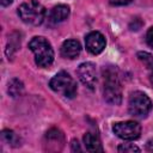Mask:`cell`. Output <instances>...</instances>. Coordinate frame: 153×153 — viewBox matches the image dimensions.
Listing matches in <instances>:
<instances>
[{"mask_svg":"<svg viewBox=\"0 0 153 153\" xmlns=\"http://www.w3.org/2000/svg\"><path fill=\"white\" fill-rule=\"evenodd\" d=\"M19 47H20V35L18 32H13L12 35L8 36V42L6 48V55L8 56V59L16 54Z\"/></svg>","mask_w":153,"mask_h":153,"instance_id":"4fadbf2b","label":"cell"},{"mask_svg":"<svg viewBox=\"0 0 153 153\" xmlns=\"http://www.w3.org/2000/svg\"><path fill=\"white\" fill-rule=\"evenodd\" d=\"M104 73V99L110 103L118 105L122 100V92H121V84L118 80L117 69L114 66H109L106 69L103 71Z\"/></svg>","mask_w":153,"mask_h":153,"instance_id":"6da1fadb","label":"cell"},{"mask_svg":"<svg viewBox=\"0 0 153 153\" xmlns=\"http://www.w3.org/2000/svg\"><path fill=\"white\" fill-rule=\"evenodd\" d=\"M23 90H24V85H23V82H22L19 79H12V80L8 82L7 92H8L10 96L17 97V96L22 94Z\"/></svg>","mask_w":153,"mask_h":153,"instance_id":"5bb4252c","label":"cell"},{"mask_svg":"<svg viewBox=\"0 0 153 153\" xmlns=\"http://www.w3.org/2000/svg\"><path fill=\"white\" fill-rule=\"evenodd\" d=\"M18 14L24 23L30 25H39L44 20L45 8L38 1L29 0L19 6Z\"/></svg>","mask_w":153,"mask_h":153,"instance_id":"3957f363","label":"cell"},{"mask_svg":"<svg viewBox=\"0 0 153 153\" xmlns=\"http://www.w3.org/2000/svg\"><path fill=\"white\" fill-rule=\"evenodd\" d=\"M45 140H47V142L49 143L48 149H53V146H55V151H56V149L59 151V149H61V148L57 147V145H59V143L63 145V134H62L59 129L53 128V129H50V130L47 131V134H45Z\"/></svg>","mask_w":153,"mask_h":153,"instance_id":"8fae6325","label":"cell"},{"mask_svg":"<svg viewBox=\"0 0 153 153\" xmlns=\"http://www.w3.org/2000/svg\"><path fill=\"white\" fill-rule=\"evenodd\" d=\"M68 16H69V7L67 5H57L51 10L49 18L53 23H60L67 19Z\"/></svg>","mask_w":153,"mask_h":153,"instance_id":"7c38bea8","label":"cell"},{"mask_svg":"<svg viewBox=\"0 0 153 153\" xmlns=\"http://www.w3.org/2000/svg\"><path fill=\"white\" fill-rule=\"evenodd\" d=\"M137 59H139L147 68L153 69V55H152V54L146 53V51H140V53H137Z\"/></svg>","mask_w":153,"mask_h":153,"instance_id":"2e32d148","label":"cell"},{"mask_svg":"<svg viewBox=\"0 0 153 153\" xmlns=\"http://www.w3.org/2000/svg\"><path fill=\"white\" fill-rule=\"evenodd\" d=\"M118 152L129 153V152H140V148L134 143H122L118 146Z\"/></svg>","mask_w":153,"mask_h":153,"instance_id":"e0dca14e","label":"cell"},{"mask_svg":"<svg viewBox=\"0 0 153 153\" xmlns=\"http://www.w3.org/2000/svg\"><path fill=\"white\" fill-rule=\"evenodd\" d=\"M146 149H147L148 152H153V139L149 140V141H147V143H146Z\"/></svg>","mask_w":153,"mask_h":153,"instance_id":"ffe728a7","label":"cell"},{"mask_svg":"<svg viewBox=\"0 0 153 153\" xmlns=\"http://www.w3.org/2000/svg\"><path fill=\"white\" fill-rule=\"evenodd\" d=\"M72 147H73V151H80L79 143H78V141H75V140L72 141Z\"/></svg>","mask_w":153,"mask_h":153,"instance_id":"44dd1931","label":"cell"},{"mask_svg":"<svg viewBox=\"0 0 153 153\" xmlns=\"http://www.w3.org/2000/svg\"><path fill=\"white\" fill-rule=\"evenodd\" d=\"M133 0H110V4L111 5H115V6H123V5H128L130 4Z\"/></svg>","mask_w":153,"mask_h":153,"instance_id":"d6986e66","label":"cell"},{"mask_svg":"<svg viewBox=\"0 0 153 153\" xmlns=\"http://www.w3.org/2000/svg\"><path fill=\"white\" fill-rule=\"evenodd\" d=\"M146 41H147V44L153 48V26L148 29L147 33H146Z\"/></svg>","mask_w":153,"mask_h":153,"instance_id":"ac0fdd59","label":"cell"},{"mask_svg":"<svg viewBox=\"0 0 153 153\" xmlns=\"http://www.w3.org/2000/svg\"><path fill=\"white\" fill-rule=\"evenodd\" d=\"M49 86L53 91L67 97L73 98L76 94V82L67 72H60L49 82Z\"/></svg>","mask_w":153,"mask_h":153,"instance_id":"277c9868","label":"cell"},{"mask_svg":"<svg viewBox=\"0 0 153 153\" xmlns=\"http://www.w3.org/2000/svg\"><path fill=\"white\" fill-rule=\"evenodd\" d=\"M1 140L5 143H8V145H11L13 147L19 145V137L16 135L14 131L8 130V129H5V130L1 131Z\"/></svg>","mask_w":153,"mask_h":153,"instance_id":"9a60e30c","label":"cell"},{"mask_svg":"<svg viewBox=\"0 0 153 153\" xmlns=\"http://www.w3.org/2000/svg\"><path fill=\"white\" fill-rule=\"evenodd\" d=\"M78 76L80 81L87 86L88 88L93 90L97 82V73H96V66L92 62H84L78 67Z\"/></svg>","mask_w":153,"mask_h":153,"instance_id":"52a82bcc","label":"cell"},{"mask_svg":"<svg viewBox=\"0 0 153 153\" xmlns=\"http://www.w3.org/2000/svg\"><path fill=\"white\" fill-rule=\"evenodd\" d=\"M29 48L35 54V61L39 67H49L53 63L54 50L44 37H33L29 43Z\"/></svg>","mask_w":153,"mask_h":153,"instance_id":"7a4b0ae2","label":"cell"},{"mask_svg":"<svg viewBox=\"0 0 153 153\" xmlns=\"http://www.w3.org/2000/svg\"><path fill=\"white\" fill-rule=\"evenodd\" d=\"M114 133L123 140H135L141 134V127L135 121H126L115 123L112 127Z\"/></svg>","mask_w":153,"mask_h":153,"instance_id":"8992f818","label":"cell"},{"mask_svg":"<svg viewBox=\"0 0 153 153\" xmlns=\"http://www.w3.org/2000/svg\"><path fill=\"white\" fill-rule=\"evenodd\" d=\"M151 109H152V102L147 94L140 91L133 92L130 94L128 102V110L130 115L136 117H143L151 111Z\"/></svg>","mask_w":153,"mask_h":153,"instance_id":"5b68a950","label":"cell"},{"mask_svg":"<svg viewBox=\"0 0 153 153\" xmlns=\"http://www.w3.org/2000/svg\"><path fill=\"white\" fill-rule=\"evenodd\" d=\"M0 2H1V6H4V7H6V6H8V5H11V4L13 2V0H0Z\"/></svg>","mask_w":153,"mask_h":153,"instance_id":"7402d4cb","label":"cell"},{"mask_svg":"<svg viewBox=\"0 0 153 153\" xmlns=\"http://www.w3.org/2000/svg\"><path fill=\"white\" fill-rule=\"evenodd\" d=\"M151 81H152V84H153V73L151 74Z\"/></svg>","mask_w":153,"mask_h":153,"instance_id":"603a6c76","label":"cell"},{"mask_svg":"<svg viewBox=\"0 0 153 153\" xmlns=\"http://www.w3.org/2000/svg\"><path fill=\"white\" fill-rule=\"evenodd\" d=\"M81 51V45L75 39H67L61 47V55L66 59H75Z\"/></svg>","mask_w":153,"mask_h":153,"instance_id":"9c48e42d","label":"cell"},{"mask_svg":"<svg viewBox=\"0 0 153 153\" xmlns=\"http://www.w3.org/2000/svg\"><path fill=\"white\" fill-rule=\"evenodd\" d=\"M85 44H86L87 50L91 54L97 55V54H99V53H102L104 50V48H105V38L100 32L92 31L86 36Z\"/></svg>","mask_w":153,"mask_h":153,"instance_id":"ba28073f","label":"cell"},{"mask_svg":"<svg viewBox=\"0 0 153 153\" xmlns=\"http://www.w3.org/2000/svg\"><path fill=\"white\" fill-rule=\"evenodd\" d=\"M84 145L90 152H103V146L99 136L96 133H86L84 135Z\"/></svg>","mask_w":153,"mask_h":153,"instance_id":"30bf717a","label":"cell"}]
</instances>
